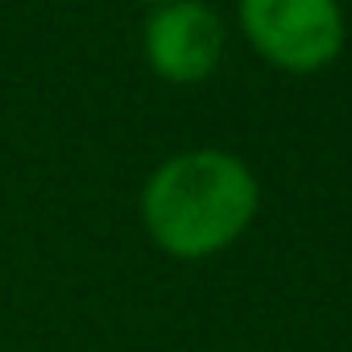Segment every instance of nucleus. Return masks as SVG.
Listing matches in <instances>:
<instances>
[{"instance_id":"nucleus-2","label":"nucleus","mask_w":352,"mask_h":352,"mask_svg":"<svg viewBox=\"0 0 352 352\" xmlns=\"http://www.w3.org/2000/svg\"><path fill=\"white\" fill-rule=\"evenodd\" d=\"M236 30L261 63L286 75L327 71L348 42L340 0H236Z\"/></svg>"},{"instance_id":"nucleus-1","label":"nucleus","mask_w":352,"mask_h":352,"mask_svg":"<svg viewBox=\"0 0 352 352\" xmlns=\"http://www.w3.org/2000/svg\"><path fill=\"white\" fill-rule=\"evenodd\" d=\"M145 236L174 261L228 253L261 212V183L245 157L220 145H191L162 157L137 195Z\"/></svg>"},{"instance_id":"nucleus-3","label":"nucleus","mask_w":352,"mask_h":352,"mask_svg":"<svg viewBox=\"0 0 352 352\" xmlns=\"http://www.w3.org/2000/svg\"><path fill=\"white\" fill-rule=\"evenodd\" d=\"M228 50V21L208 0H170L149 9L141 30L145 67L170 87L208 83Z\"/></svg>"},{"instance_id":"nucleus-4","label":"nucleus","mask_w":352,"mask_h":352,"mask_svg":"<svg viewBox=\"0 0 352 352\" xmlns=\"http://www.w3.org/2000/svg\"><path fill=\"white\" fill-rule=\"evenodd\" d=\"M133 5H141V9H157V5H170V0H133Z\"/></svg>"}]
</instances>
